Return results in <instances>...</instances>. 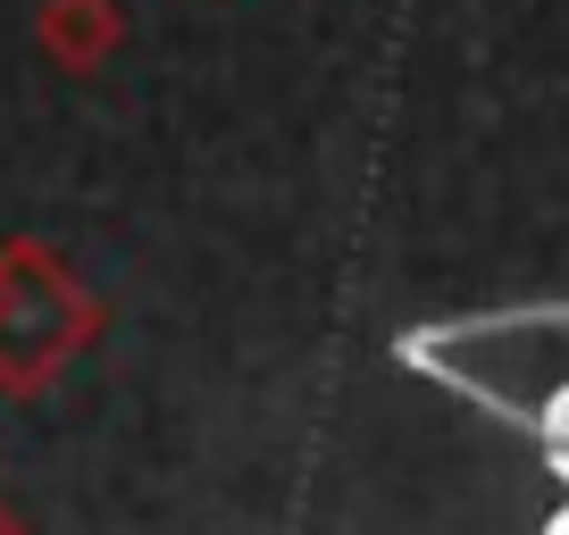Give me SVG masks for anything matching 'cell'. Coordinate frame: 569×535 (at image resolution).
I'll list each match as a JSON object with an SVG mask.
<instances>
[{"label":"cell","instance_id":"obj_2","mask_svg":"<svg viewBox=\"0 0 569 535\" xmlns=\"http://www.w3.org/2000/svg\"><path fill=\"white\" fill-rule=\"evenodd\" d=\"M0 535H18V518H9V502H0Z\"/></svg>","mask_w":569,"mask_h":535},{"label":"cell","instance_id":"obj_1","mask_svg":"<svg viewBox=\"0 0 569 535\" xmlns=\"http://www.w3.org/2000/svg\"><path fill=\"white\" fill-rule=\"evenodd\" d=\"M92 335V302L42 251H0V385L34 393Z\"/></svg>","mask_w":569,"mask_h":535}]
</instances>
